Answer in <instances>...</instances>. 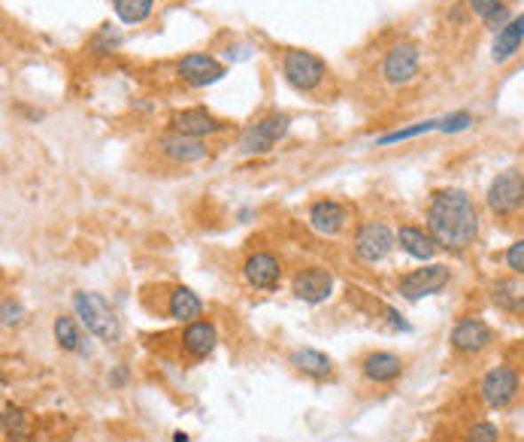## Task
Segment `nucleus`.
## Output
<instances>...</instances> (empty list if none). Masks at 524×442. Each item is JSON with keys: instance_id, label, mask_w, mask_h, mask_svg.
<instances>
[{"instance_id": "nucleus-29", "label": "nucleus", "mask_w": 524, "mask_h": 442, "mask_svg": "<svg viewBox=\"0 0 524 442\" xmlns=\"http://www.w3.org/2000/svg\"><path fill=\"white\" fill-rule=\"evenodd\" d=\"M464 442H500V427L491 422H476L473 427H467Z\"/></svg>"}, {"instance_id": "nucleus-14", "label": "nucleus", "mask_w": 524, "mask_h": 442, "mask_svg": "<svg viewBox=\"0 0 524 442\" xmlns=\"http://www.w3.org/2000/svg\"><path fill=\"white\" fill-rule=\"evenodd\" d=\"M158 149L164 158L176 161V164H195V161L206 158V143H201L197 137H186V134H164L158 139Z\"/></svg>"}, {"instance_id": "nucleus-18", "label": "nucleus", "mask_w": 524, "mask_h": 442, "mask_svg": "<svg viewBox=\"0 0 524 442\" xmlns=\"http://www.w3.org/2000/svg\"><path fill=\"white\" fill-rule=\"evenodd\" d=\"M491 304L509 315L524 312V276H504L491 285Z\"/></svg>"}, {"instance_id": "nucleus-31", "label": "nucleus", "mask_w": 524, "mask_h": 442, "mask_svg": "<svg viewBox=\"0 0 524 442\" xmlns=\"http://www.w3.org/2000/svg\"><path fill=\"white\" fill-rule=\"evenodd\" d=\"M473 124V115L470 113H455V115H446V119L440 122V130H446V134H457V130L470 128Z\"/></svg>"}, {"instance_id": "nucleus-20", "label": "nucleus", "mask_w": 524, "mask_h": 442, "mask_svg": "<svg viewBox=\"0 0 524 442\" xmlns=\"http://www.w3.org/2000/svg\"><path fill=\"white\" fill-rule=\"evenodd\" d=\"M397 242H401V249L409 257H418V261H431L433 255H437V240L431 237V233H425L422 227H412L406 225L401 227V233H397Z\"/></svg>"}, {"instance_id": "nucleus-9", "label": "nucleus", "mask_w": 524, "mask_h": 442, "mask_svg": "<svg viewBox=\"0 0 524 442\" xmlns=\"http://www.w3.org/2000/svg\"><path fill=\"white\" fill-rule=\"evenodd\" d=\"M494 343V330L482 319H461L452 330V349L457 355H482Z\"/></svg>"}, {"instance_id": "nucleus-3", "label": "nucleus", "mask_w": 524, "mask_h": 442, "mask_svg": "<svg viewBox=\"0 0 524 442\" xmlns=\"http://www.w3.org/2000/svg\"><path fill=\"white\" fill-rule=\"evenodd\" d=\"M488 209L500 218H512L524 209V170H504L488 188Z\"/></svg>"}, {"instance_id": "nucleus-22", "label": "nucleus", "mask_w": 524, "mask_h": 442, "mask_svg": "<svg viewBox=\"0 0 524 442\" xmlns=\"http://www.w3.org/2000/svg\"><path fill=\"white\" fill-rule=\"evenodd\" d=\"M521 43H524V16L519 19H512L509 25H504L497 31V36H494V61L497 64H506L509 58L515 55V51L521 49Z\"/></svg>"}, {"instance_id": "nucleus-25", "label": "nucleus", "mask_w": 524, "mask_h": 442, "mask_svg": "<svg viewBox=\"0 0 524 442\" xmlns=\"http://www.w3.org/2000/svg\"><path fill=\"white\" fill-rule=\"evenodd\" d=\"M4 439L6 442H28L31 439V418L19 406L6 403L4 406Z\"/></svg>"}, {"instance_id": "nucleus-35", "label": "nucleus", "mask_w": 524, "mask_h": 442, "mask_svg": "<svg viewBox=\"0 0 524 442\" xmlns=\"http://www.w3.org/2000/svg\"><path fill=\"white\" fill-rule=\"evenodd\" d=\"M124 379H128V373H124V370H115V375H113V385H122Z\"/></svg>"}, {"instance_id": "nucleus-11", "label": "nucleus", "mask_w": 524, "mask_h": 442, "mask_svg": "<svg viewBox=\"0 0 524 442\" xmlns=\"http://www.w3.org/2000/svg\"><path fill=\"white\" fill-rule=\"evenodd\" d=\"M291 291H294V297L304 300V304H322V300H328L330 291H334V276L324 267H306L294 276Z\"/></svg>"}, {"instance_id": "nucleus-27", "label": "nucleus", "mask_w": 524, "mask_h": 442, "mask_svg": "<svg viewBox=\"0 0 524 442\" xmlns=\"http://www.w3.org/2000/svg\"><path fill=\"white\" fill-rule=\"evenodd\" d=\"M155 0H113L115 16H119L124 25H139V21L149 19Z\"/></svg>"}, {"instance_id": "nucleus-4", "label": "nucleus", "mask_w": 524, "mask_h": 442, "mask_svg": "<svg viewBox=\"0 0 524 442\" xmlns=\"http://www.w3.org/2000/svg\"><path fill=\"white\" fill-rule=\"evenodd\" d=\"M282 73L298 91H313V88L322 85L328 67H324V61L319 55H313V51L291 49V51H285V58H282Z\"/></svg>"}, {"instance_id": "nucleus-16", "label": "nucleus", "mask_w": 524, "mask_h": 442, "mask_svg": "<svg viewBox=\"0 0 524 442\" xmlns=\"http://www.w3.org/2000/svg\"><path fill=\"white\" fill-rule=\"evenodd\" d=\"M349 221V209L337 201H319L309 209V225L322 233V237H337Z\"/></svg>"}, {"instance_id": "nucleus-19", "label": "nucleus", "mask_w": 524, "mask_h": 442, "mask_svg": "<svg viewBox=\"0 0 524 442\" xmlns=\"http://www.w3.org/2000/svg\"><path fill=\"white\" fill-rule=\"evenodd\" d=\"M361 370L370 382L376 385H388V382L401 379L403 373V360L397 355H391V351H373V355L364 358V364H361Z\"/></svg>"}, {"instance_id": "nucleus-1", "label": "nucleus", "mask_w": 524, "mask_h": 442, "mask_svg": "<svg viewBox=\"0 0 524 442\" xmlns=\"http://www.w3.org/2000/svg\"><path fill=\"white\" fill-rule=\"evenodd\" d=\"M427 233L446 252H464L479 237V212L467 191L442 188L433 191L427 206Z\"/></svg>"}, {"instance_id": "nucleus-26", "label": "nucleus", "mask_w": 524, "mask_h": 442, "mask_svg": "<svg viewBox=\"0 0 524 442\" xmlns=\"http://www.w3.org/2000/svg\"><path fill=\"white\" fill-rule=\"evenodd\" d=\"M55 343L64 351H83V330H79L76 319L70 315H58L55 319Z\"/></svg>"}, {"instance_id": "nucleus-8", "label": "nucleus", "mask_w": 524, "mask_h": 442, "mask_svg": "<svg viewBox=\"0 0 524 442\" xmlns=\"http://www.w3.org/2000/svg\"><path fill=\"white\" fill-rule=\"evenodd\" d=\"M449 279H452V270H449L446 264H427V267L406 272L401 279V285H397V291H401L406 300H422L446 288Z\"/></svg>"}, {"instance_id": "nucleus-32", "label": "nucleus", "mask_w": 524, "mask_h": 442, "mask_svg": "<svg viewBox=\"0 0 524 442\" xmlns=\"http://www.w3.org/2000/svg\"><path fill=\"white\" fill-rule=\"evenodd\" d=\"M509 10H506V4H500L497 10H491L488 16H485V25L491 28V31H497V28H504V25H509Z\"/></svg>"}, {"instance_id": "nucleus-5", "label": "nucleus", "mask_w": 524, "mask_h": 442, "mask_svg": "<svg viewBox=\"0 0 524 442\" xmlns=\"http://www.w3.org/2000/svg\"><path fill=\"white\" fill-rule=\"evenodd\" d=\"M519 388H521L519 370L509 364H500L485 373L482 385H479V394H482V400L488 409H506L509 403L519 397Z\"/></svg>"}, {"instance_id": "nucleus-21", "label": "nucleus", "mask_w": 524, "mask_h": 442, "mask_svg": "<svg viewBox=\"0 0 524 442\" xmlns=\"http://www.w3.org/2000/svg\"><path fill=\"white\" fill-rule=\"evenodd\" d=\"M167 315L173 321L191 324L203 315V304L191 288H173V294H170V300H167Z\"/></svg>"}, {"instance_id": "nucleus-13", "label": "nucleus", "mask_w": 524, "mask_h": 442, "mask_svg": "<svg viewBox=\"0 0 524 442\" xmlns=\"http://www.w3.org/2000/svg\"><path fill=\"white\" fill-rule=\"evenodd\" d=\"M179 76L186 79L188 85L206 88L225 76V67H221L212 55H206V51H191V55H186L179 61Z\"/></svg>"}, {"instance_id": "nucleus-24", "label": "nucleus", "mask_w": 524, "mask_h": 442, "mask_svg": "<svg viewBox=\"0 0 524 442\" xmlns=\"http://www.w3.org/2000/svg\"><path fill=\"white\" fill-rule=\"evenodd\" d=\"M291 367H298L304 375H313V379H328L330 373H334V364H330V358L324 355V351H315V349H298L291 351Z\"/></svg>"}, {"instance_id": "nucleus-28", "label": "nucleus", "mask_w": 524, "mask_h": 442, "mask_svg": "<svg viewBox=\"0 0 524 442\" xmlns=\"http://www.w3.org/2000/svg\"><path fill=\"white\" fill-rule=\"evenodd\" d=\"M440 122H442V119H440ZM440 122H437V119H431V122H422V124H412V128L394 130V134L379 137V146H391V143H401V139H412V137L431 134V130H440Z\"/></svg>"}, {"instance_id": "nucleus-36", "label": "nucleus", "mask_w": 524, "mask_h": 442, "mask_svg": "<svg viewBox=\"0 0 524 442\" xmlns=\"http://www.w3.org/2000/svg\"><path fill=\"white\" fill-rule=\"evenodd\" d=\"M173 442H188V437H186V433H176Z\"/></svg>"}, {"instance_id": "nucleus-23", "label": "nucleus", "mask_w": 524, "mask_h": 442, "mask_svg": "<svg viewBox=\"0 0 524 442\" xmlns=\"http://www.w3.org/2000/svg\"><path fill=\"white\" fill-rule=\"evenodd\" d=\"M349 300L355 304L358 309H364V312H370V315H385V321L391 324V328H401V330H409V324H406L401 319V312H397L394 306H388V304H382V300H376L373 294H367V291H361V288H349Z\"/></svg>"}, {"instance_id": "nucleus-33", "label": "nucleus", "mask_w": 524, "mask_h": 442, "mask_svg": "<svg viewBox=\"0 0 524 442\" xmlns=\"http://www.w3.org/2000/svg\"><path fill=\"white\" fill-rule=\"evenodd\" d=\"M500 4H504V0H467V6H470V10H473L476 16H482V19L488 16L491 10H497Z\"/></svg>"}, {"instance_id": "nucleus-30", "label": "nucleus", "mask_w": 524, "mask_h": 442, "mask_svg": "<svg viewBox=\"0 0 524 442\" xmlns=\"http://www.w3.org/2000/svg\"><path fill=\"white\" fill-rule=\"evenodd\" d=\"M504 261H506V267L515 272V276H524V240L512 242V246L506 249Z\"/></svg>"}, {"instance_id": "nucleus-6", "label": "nucleus", "mask_w": 524, "mask_h": 442, "mask_svg": "<svg viewBox=\"0 0 524 442\" xmlns=\"http://www.w3.org/2000/svg\"><path fill=\"white\" fill-rule=\"evenodd\" d=\"M285 130H288V115L285 113H270V115H264L261 122H255L252 128L242 130L237 149L242 154H264L285 137Z\"/></svg>"}, {"instance_id": "nucleus-7", "label": "nucleus", "mask_w": 524, "mask_h": 442, "mask_svg": "<svg viewBox=\"0 0 524 442\" xmlns=\"http://www.w3.org/2000/svg\"><path fill=\"white\" fill-rule=\"evenodd\" d=\"M394 240L397 237L391 233V227L385 225V221H364L355 233L358 261H364V264L385 261V257L391 255V249H394Z\"/></svg>"}, {"instance_id": "nucleus-10", "label": "nucleus", "mask_w": 524, "mask_h": 442, "mask_svg": "<svg viewBox=\"0 0 524 442\" xmlns=\"http://www.w3.org/2000/svg\"><path fill=\"white\" fill-rule=\"evenodd\" d=\"M418 61H422L418 46H412V43H401V46H394L385 55L382 73H385V79L391 85H406V83H412V79H416Z\"/></svg>"}, {"instance_id": "nucleus-34", "label": "nucleus", "mask_w": 524, "mask_h": 442, "mask_svg": "<svg viewBox=\"0 0 524 442\" xmlns=\"http://www.w3.org/2000/svg\"><path fill=\"white\" fill-rule=\"evenodd\" d=\"M19 312H21V309L12 306L10 300H6V304H4V324H16L19 321Z\"/></svg>"}, {"instance_id": "nucleus-12", "label": "nucleus", "mask_w": 524, "mask_h": 442, "mask_svg": "<svg viewBox=\"0 0 524 442\" xmlns=\"http://www.w3.org/2000/svg\"><path fill=\"white\" fill-rule=\"evenodd\" d=\"M170 128L176 130V134H186V137H210V134H218V130H225L227 124L216 119V115L210 113V109L203 107H195V109H182V113H176L173 119H170Z\"/></svg>"}, {"instance_id": "nucleus-17", "label": "nucleus", "mask_w": 524, "mask_h": 442, "mask_svg": "<svg viewBox=\"0 0 524 442\" xmlns=\"http://www.w3.org/2000/svg\"><path fill=\"white\" fill-rule=\"evenodd\" d=\"M218 343V334H216V324L212 321H191L186 324V330H182V345H186V351L195 360H203L212 355V349H216Z\"/></svg>"}, {"instance_id": "nucleus-15", "label": "nucleus", "mask_w": 524, "mask_h": 442, "mask_svg": "<svg viewBox=\"0 0 524 442\" xmlns=\"http://www.w3.org/2000/svg\"><path fill=\"white\" fill-rule=\"evenodd\" d=\"M242 276H246V282L252 285V288L273 291V288L279 285L282 267H279V261H276V257H273L270 252H255V255L246 261V267H242Z\"/></svg>"}, {"instance_id": "nucleus-2", "label": "nucleus", "mask_w": 524, "mask_h": 442, "mask_svg": "<svg viewBox=\"0 0 524 442\" xmlns=\"http://www.w3.org/2000/svg\"><path fill=\"white\" fill-rule=\"evenodd\" d=\"M73 312L85 324L88 334H94L100 343L113 345L122 340V321L119 315L109 309L107 300L94 291H76L73 294Z\"/></svg>"}]
</instances>
